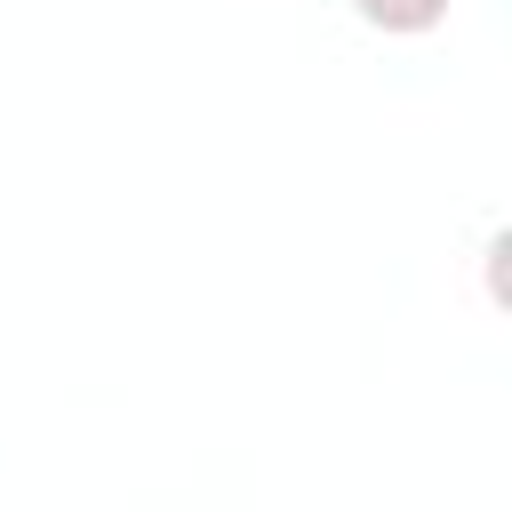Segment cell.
Segmentation results:
<instances>
[{"label":"cell","mask_w":512,"mask_h":512,"mask_svg":"<svg viewBox=\"0 0 512 512\" xmlns=\"http://www.w3.org/2000/svg\"><path fill=\"white\" fill-rule=\"evenodd\" d=\"M456 0H352V16L368 32H392V40H416V32H440Z\"/></svg>","instance_id":"1"}]
</instances>
